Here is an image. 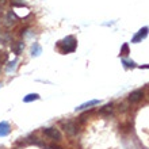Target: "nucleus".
<instances>
[{
  "instance_id": "obj_7",
  "label": "nucleus",
  "mask_w": 149,
  "mask_h": 149,
  "mask_svg": "<svg viewBox=\"0 0 149 149\" xmlns=\"http://www.w3.org/2000/svg\"><path fill=\"white\" fill-rule=\"evenodd\" d=\"M96 104H99V100H90V102H86L83 103V104H80L79 107H76V111H80V110H86V109H88V107H92V106H96Z\"/></svg>"
},
{
  "instance_id": "obj_16",
  "label": "nucleus",
  "mask_w": 149,
  "mask_h": 149,
  "mask_svg": "<svg viewBox=\"0 0 149 149\" xmlns=\"http://www.w3.org/2000/svg\"><path fill=\"white\" fill-rule=\"evenodd\" d=\"M148 68H149V67H148Z\"/></svg>"
},
{
  "instance_id": "obj_13",
  "label": "nucleus",
  "mask_w": 149,
  "mask_h": 149,
  "mask_svg": "<svg viewBox=\"0 0 149 149\" xmlns=\"http://www.w3.org/2000/svg\"><path fill=\"white\" fill-rule=\"evenodd\" d=\"M15 64H16V60H15V61H12V63L8 64V67H7V72H11L12 69H15Z\"/></svg>"
},
{
  "instance_id": "obj_1",
  "label": "nucleus",
  "mask_w": 149,
  "mask_h": 149,
  "mask_svg": "<svg viewBox=\"0 0 149 149\" xmlns=\"http://www.w3.org/2000/svg\"><path fill=\"white\" fill-rule=\"evenodd\" d=\"M58 50L63 53V54H68V53H72V52L76 50V47H77V41L74 38L73 36H68L63 39V41H60L58 45Z\"/></svg>"
},
{
  "instance_id": "obj_2",
  "label": "nucleus",
  "mask_w": 149,
  "mask_h": 149,
  "mask_svg": "<svg viewBox=\"0 0 149 149\" xmlns=\"http://www.w3.org/2000/svg\"><path fill=\"white\" fill-rule=\"evenodd\" d=\"M63 127L68 134H72V136H73V134L77 133V125H76V122H73V121H64Z\"/></svg>"
},
{
  "instance_id": "obj_3",
  "label": "nucleus",
  "mask_w": 149,
  "mask_h": 149,
  "mask_svg": "<svg viewBox=\"0 0 149 149\" xmlns=\"http://www.w3.org/2000/svg\"><path fill=\"white\" fill-rule=\"evenodd\" d=\"M43 133L46 134L47 137H50L52 140H56V141H60L61 140V134L56 127H45L43 129Z\"/></svg>"
},
{
  "instance_id": "obj_4",
  "label": "nucleus",
  "mask_w": 149,
  "mask_h": 149,
  "mask_svg": "<svg viewBox=\"0 0 149 149\" xmlns=\"http://www.w3.org/2000/svg\"><path fill=\"white\" fill-rule=\"evenodd\" d=\"M148 31H149V29L148 27H142L140 31L136 34V36L133 37V39H132V42L134 43H138L140 41H142L144 38H146V36H148Z\"/></svg>"
},
{
  "instance_id": "obj_5",
  "label": "nucleus",
  "mask_w": 149,
  "mask_h": 149,
  "mask_svg": "<svg viewBox=\"0 0 149 149\" xmlns=\"http://www.w3.org/2000/svg\"><path fill=\"white\" fill-rule=\"evenodd\" d=\"M10 132H11V126H10V123L6 122V121L0 122V137H6V136H8Z\"/></svg>"
},
{
  "instance_id": "obj_12",
  "label": "nucleus",
  "mask_w": 149,
  "mask_h": 149,
  "mask_svg": "<svg viewBox=\"0 0 149 149\" xmlns=\"http://www.w3.org/2000/svg\"><path fill=\"white\" fill-rule=\"evenodd\" d=\"M121 54H122V56H127V54H129V46H127V43H125V45L122 46Z\"/></svg>"
},
{
  "instance_id": "obj_8",
  "label": "nucleus",
  "mask_w": 149,
  "mask_h": 149,
  "mask_svg": "<svg viewBox=\"0 0 149 149\" xmlns=\"http://www.w3.org/2000/svg\"><path fill=\"white\" fill-rule=\"evenodd\" d=\"M38 99H39L38 94H29L23 98V102L24 103H30V102H33V100H38Z\"/></svg>"
},
{
  "instance_id": "obj_10",
  "label": "nucleus",
  "mask_w": 149,
  "mask_h": 149,
  "mask_svg": "<svg viewBox=\"0 0 149 149\" xmlns=\"http://www.w3.org/2000/svg\"><path fill=\"white\" fill-rule=\"evenodd\" d=\"M100 114H104V115L113 114V106H111V104H107V106L102 107V109H100Z\"/></svg>"
},
{
  "instance_id": "obj_11",
  "label": "nucleus",
  "mask_w": 149,
  "mask_h": 149,
  "mask_svg": "<svg viewBox=\"0 0 149 149\" xmlns=\"http://www.w3.org/2000/svg\"><path fill=\"white\" fill-rule=\"evenodd\" d=\"M23 46H24L23 42H16V45H14V52H15V54H20Z\"/></svg>"
},
{
  "instance_id": "obj_15",
  "label": "nucleus",
  "mask_w": 149,
  "mask_h": 149,
  "mask_svg": "<svg viewBox=\"0 0 149 149\" xmlns=\"http://www.w3.org/2000/svg\"><path fill=\"white\" fill-rule=\"evenodd\" d=\"M6 3H7V0H0V11L4 8V6H6Z\"/></svg>"
},
{
  "instance_id": "obj_9",
  "label": "nucleus",
  "mask_w": 149,
  "mask_h": 149,
  "mask_svg": "<svg viewBox=\"0 0 149 149\" xmlns=\"http://www.w3.org/2000/svg\"><path fill=\"white\" fill-rule=\"evenodd\" d=\"M41 52H42L41 46H39L38 43H34L33 47H31V56H39L41 54Z\"/></svg>"
},
{
  "instance_id": "obj_6",
  "label": "nucleus",
  "mask_w": 149,
  "mask_h": 149,
  "mask_svg": "<svg viewBox=\"0 0 149 149\" xmlns=\"http://www.w3.org/2000/svg\"><path fill=\"white\" fill-rule=\"evenodd\" d=\"M144 98V92L142 91H134V92H132V94L129 95V102L130 103H137V102H140L141 99Z\"/></svg>"
},
{
  "instance_id": "obj_14",
  "label": "nucleus",
  "mask_w": 149,
  "mask_h": 149,
  "mask_svg": "<svg viewBox=\"0 0 149 149\" xmlns=\"http://www.w3.org/2000/svg\"><path fill=\"white\" fill-rule=\"evenodd\" d=\"M122 63H123V65H125V67H132V68H133L134 65H136V64H134V61H127V60H123Z\"/></svg>"
}]
</instances>
